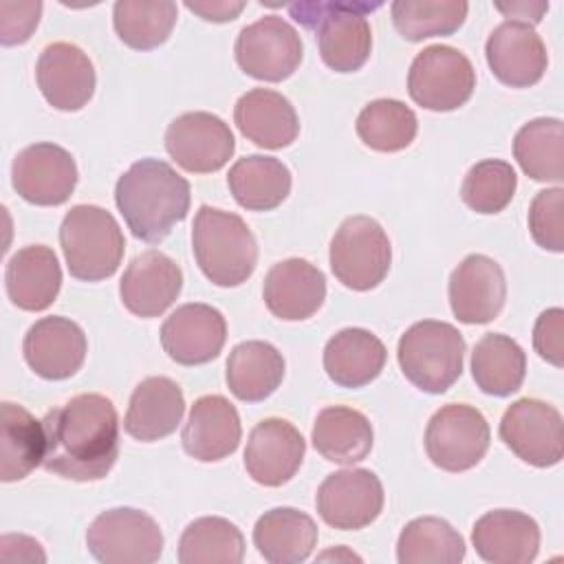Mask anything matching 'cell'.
Here are the masks:
<instances>
[{"mask_svg":"<svg viewBox=\"0 0 564 564\" xmlns=\"http://www.w3.org/2000/svg\"><path fill=\"white\" fill-rule=\"evenodd\" d=\"M46 471L93 482L110 474L119 456V419L115 403L97 392H84L42 419Z\"/></svg>","mask_w":564,"mask_h":564,"instance_id":"6da1fadb","label":"cell"},{"mask_svg":"<svg viewBox=\"0 0 564 564\" xmlns=\"http://www.w3.org/2000/svg\"><path fill=\"white\" fill-rule=\"evenodd\" d=\"M189 183L161 159H141L115 185V203L128 229L143 242H161L189 212Z\"/></svg>","mask_w":564,"mask_h":564,"instance_id":"7a4b0ae2","label":"cell"},{"mask_svg":"<svg viewBox=\"0 0 564 564\" xmlns=\"http://www.w3.org/2000/svg\"><path fill=\"white\" fill-rule=\"evenodd\" d=\"M192 251L203 275L216 286L247 282L258 264V242L247 223L209 205H200L194 216Z\"/></svg>","mask_w":564,"mask_h":564,"instance_id":"3957f363","label":"cell"},{"mask_svg":"<svg viewBox=\"0 0 564 564\" xmlns=\"http://www.w3.org/2000/svg\"><path fill=\"white\" fill-rule=\"evenodd\" d=\"M379 7V2H300L291 4L289 13L315 31L322 62L328 68L352 73L370 57L372 29L366 13Z\"/></svg>","mask_w":564,"mask_h":564,"instance_id":"277c9868","label":"cell"},{"mask_svg":"<svg viewBox=\"0 0 564 564\" xmlns=\"http://www.w3.org/2000/svg\"><path fill=\"white\" fill-rule=\"evenodd\" d=\"M59 245L68 273L84 282L115 275L126 251L117 218L99 205L70 207L59 225Z\"/></svg>","mask_w":564,"mask_h":564,"instance_id":"5b68a950","label":"cell"},{"mask_svg":"<svg viewBox=\"0 0 564 564\" xmlns=\"http://www.w3.org/2000/svg\"><path fill=\"white\" fill-rule=\"evenodd\" d=\"M465 339L447 322L412 324L397 344V359L405 379L430 394H443L463 375Z\"/></svg>","mask_w":564,"mask_h":564,"instance_id":"8992f818","label":"cell"},{"mask_svg":"<svg viewBox=\"0 0 564 564\" xmlns=\"http://www.w3.org/2000/svg\"><path fill=\"white\" fill-rule=\"evenodd\" d=\"M333 275L352 291L383 282L392 262L390 238L370 216H348L335 231L328 251Z\"/></svg>","mask_w":564,"mask_h":564,"instance_id":"52a82bcc","label":"cell"},{"mask_svg":"<svg viewBox=\"0 0 564 564\" xmlns=\"http://www.w3.org/2000/svg\"><path fill=\"white\" fill-rule=\"evenodd\" d=\"M474 88L476 70L469 57L454 46H425L410 64L408 93L425 110H456L469 101Z\"/></svg>","mask_w":564,"mask_h":564,"instance_id":"ba28073f","label":"cell"},{"mask_svg":"<svg viewBox=\"0 0 564 564\" xmlns=\"http://www.w3.org/2000/svg\"><path fill=\"white\" fill-rule=\"evenodd\" d=\"M90 555L101 564H152L163 553L159 522L141 509L101 511L86 531Z\"/></svg>","mask_w":564,"mask_h":564,"instance_id":"9c48e42d","label":"cell"},{"mask_svg":"<svg viewBox=\"0 0 564 564\" xmlns=\"http://www.w3.org/2000/svg\"><path fill=\"white\" fill-rule=\"evenodd\" d=\"M423 441L427 458L438 469L458 474L485 458L491 432L487 419L474 405L447 403L427 421Z\"/></svg>","mask_w":564,"mask_h":564,"instance_id":"30bf717a","label":"cell"},{"mask_svg":"<svg viewBox=\"0 0 564 564\" xmlns=\"http://www.w3.org/2000/svg\"><path fill=\"white\" fill-rule=\"evenodd\" d=\"M234 53L238 66L249 77L282 82L302 64L304 46L291 22L280 15H264L238 33Z\"/></svg>","mask_w":564,"mask_h":564,"instance_id":"8fae6325","label":"cell"},{"mask_svg":"<svg viewBox=\"0 0 564 564\" xmlns=\"http://www.w3.org/2000/svg\"><path fill=\"white\" fill-rule=\"evenodd\" d=\"M502 443L533 467H553L564 456V423L555 405L540 399L513 401L500 419Z\"/></svg>","mask_w":564,"mask_h":564,"instance_id":"7c38bea8","label":"cell"},{"mask_svg":"<svg viewBox=\"0 0 564 564\" xmlns=\"http://www.w3.org/2000/svg\"><path fill=\"white\" fill-rule=\"evenodd\" d=\"M319 518L339 531L372 524L383 509V485L370 469L350 467L328 474L315 494Z\"/></svg>","mask_w":564,"mask_h":564,"instance_id":"4fadbf2b","label":"cell"},{"mask_svg":"<svg viewBox=\"0 0 564 564\" xmlns=\"http://www.w3.org/2000/svg\"><path fill=\"white\" fill-rule=\"evenodd\" d=\"M165 150L185 172L212 174L229 163L236 141L231 128L220 117L194 110L178 115L167 126Z\"/></svg>","mask_w":564,"mask_h":564,"instance_id":"5bb4252c","label":"cell"},{"mask_svg":"<svg viewBox=\"0 0 564 564\" xmlns=\"http://www.w3.org/2000/svg\"><path fill=\"white\" fill-rule=\"evenodd\" d=\"M77 163L57 143H33L20 150L11 163L13 189L33 205L55 207L70 198L77 185Z\"/></svg>","mask_w":564,"mask_h":564,"instance_id":"9a60e30c","label":"cell"},{"mask_svg":"<svg viewBox=\"0 0 564 564\" xmlns=\"http://www.w3.org/2000/svg\"><path fill=\"white\" fill-rule=\"evenodd\" d=\"M159 335L172 361L181 366H203L220 355L227 339V322L218 308L189 302L170 313Z\"/></svg>","mask_w":564,"mask_h":564,"instance_id":"2e32d148","label":"cell"},{"mask_svg":"<svg viewBox=\"0 0 564 564\" xmlns=\"http://www.w3.org/2000/svg\"><path fill=\"white\" fill-rule=\"evenodd\" d=\"M449 306L463 324H487L496 319L507 300L502 267L482 253H469L449 275Z\"/></svg>","mask_w":564,"mask_h":564,"instance_id":"e0dca14e","label":"cell"},{"mask_svg":"<svg viewBox=\"0 0 564 564\" xmlns=\"http://www.w3.org/2000/svg\"><path fill=\"white\" fill-rule=\"evenodd\" d=\"M304 454L306 441L300 430L286 419L271 416L251 430L245 447V469L258 485L282 487L297 474Z\"/></svg>","mask_w":564,"mask_h":564,"instance_id":"ac0fdd59","label":"cell"},{"mask_svg":"<svg viewBox=\"0 0 564 564\" xmlns=\"http://www.w3.org/2000/svg\"><path fill=\"white\" fill-rule=\"evenodd\" d=\"M29 368L48 381L73 377L86 359L88 341L82 326L68 317L51 315L37 319L22 341Z\"/></svg>","mask_w":564,"mask_h":564,"instance_id":"d6986e66","label":"cell"},{"mask_svg":"<svg viewBox=\"0 0 564 564\" xmlns=\"http://www.w3.org/2000/svg\"><path fill=\"white\" fill-rule=\"evenodd\" d=\"M35 82L53 108L73 112L90 101L97 77L90 57L77 44L53 42L37 57Z\"/></svg>","mask_w":564,"mask_h":564,"instance_id":"ffe728a7","label":"cell"},{"mask_svg":"<svg viewBox=\"0 0 564 564\" xmlns=\"http://www.w3.org/2000/svg\"><path fill=\"white\" fill-rule=\"evenodd\" d=\"M181 289V267L159 249L134 256L119 282L121 302L137 317H159L176 302Z\"/></svg>","mask_w":564,"mask_h":564,"instance_id":"44dd1931","label":"cell"},{"mask_svg":"<svg viewBox=\"0 0 564 564\" xmlns=\"http://www.w3.org/2000/svg\"><path fill=\"white\" fill-rule=\"evenodd\" d=\"M485 57L496 79L511 88L538 84L549 66L546 46L535 29L513 20H505L489 33Z\"/></svg>","mask_w":564,"mask_h":564,"instance_id":"7402d4cb","label":"cell"},{"mask_svg":"<svg viewBox=\"0 0 564 564\" xmlns=\"http://www.w3.org/2000/svg\"><path fill=\"white\" fill-rule=\"evenodd\" d=\"M267 308L284 322L313 317L326 300L324 273L304 258H286L269 269L262 284Z\"/></svg>","mask_w":564,"mask_h":564,"instance_id":"603a6c76","label":"cell"},{"mask_svg":"<svg viewBox=\"0 0 564 564\" xmlns=\"http://www.w3.org/2000/svg\"><path fill=\"white\" fill-rule=\"evenodd\" d=\"M471 544L489 564H529L540 551V527L529 513L494 509L474 522Z\"/></svg>","mask_w":564,"mask_h":564,"instance_id":"cb8c5ba5","label":"cell"},{"mask_svg":"<svg viewBox=\"0 0 564 564\" xmlns=\"http://www.w3.org/2000/svg\"><path fill=\"white\" fill-rule=\"evenodd\" d=\"M240 436L242 425L234 403L223 394H205L194 401L181 441L192 458L216 463L238 449Z\"/></svg>","mask_w":564,"mask_h":564,"instance_id":"d4e9b609","label":"cell"},{"mask_svg":"<svg viewBox=\"0 0 564 564\" xmlns=\"http://www.w3.org/2000/svg\"><path fill=\"white\" fill-rule=\"evenodd\" d=\"M185 412L181 386L170 377H145L130 397L123 430L141 441L154 443L170 436Z\"/></svg>","mask_w":564,"mask_h":564,"instance_id":"484cf974","label":"cell"},{"mask_svg":"<svg viewBox=\"0 0 564 564\" xmlns=\"http://www.w3.org/2000/svg\"><path fill=\"white\" fill-rule=\"evenodd\" d=\"M234 121L251 143L280 150L300 134V119L291 101L269 88H251L236 101Z\"/></svg>","mask_w":564,"mask_h":564,"instance_id":"4316f807","label":"cell"},{"mask_svg":"<svg viewBox=\"0 0 564 564\" xmlns=\"http://www.w3.org/2000/svg\"><path fill=\"white\" fill-rule=\"evenodd\" d=\"M9 300L20 311L48 308L62 289V269L57 256L46 245H29L15 251L4 269Z\"/></svg>","mask_w":564,"mask_h":564,"instance_id":"83f0119b","label":"cell"},{"mask_svg":"<svg viewBox=\"0 0 564 564\" xmlns=\"http://www.w3.org/2000/svg\"><path fill=\"white\" fill-rule=\"evenodd\" d=\"M383 341L366 328H344L324 346V370L339 388H361L375 381L386 366Z\"/></svg>","mask_w":564,"mask_h":564,"instance_id":"f1b7e54d","label":"cell"},{"mask_svg":"<svg viewBox=\"0 0 564 564\" xmlns=\"http://www.w3.org/2000/svg\"><path fill=\"white\" fill-rule=\"evenodd\" d=\"M253 544L271 564H297L317 546V524L300 509L275 507L258 518Z\"/></svg>","mask_w":564,"mask_h":564,"instance_id":"f546056e","label":"cell"},{"mask_svg":"<svg viewBox=\"0 0 564 564\" xmlns=\"http://www.w3.org/2000/svg\"><path fill=\"white\" fill-rule=\"evenodd\" d=\"M311 441L322 458L355 465L370 454L375 432L364 412L348 405H328L317 412Z\"/></svg>","mask_w":564,"mask_h":564,"instance_id":"4dcf8cb0","label":"cell"},{"mask_svg":"<svg viewBox=\"0 0 564 564\" xmlns=\"http://www.w3.org/2000/svg\"><path fill=\"white\" fill-rule=\"evenodd\" d=\"M225 379L236 399L247 403L264 401L284 379V357L269 341H242L227 357Z\"/></svg>","mask_w":564,"mask_h":564,"instance_id":"1f68e13d","label":"cell"},{"mask_svg":"<svg viewBox=\"0 0 564 564\" xmlns=\"http://www.w3.org/2000/svg\"><path fill=\"white\" fill-rule=\"evenodd\" d=\"M227 185L240 207L269 212L282 205L291 194V172L275 156L249 154L229 167Z\"/></svg>","mask_w":564,"mask_h":564,"instance_id":"d6a6232c","label":"cell"},{"mask_svg":"<svg viewBox=\"0 0 564 564\" xmlns=\"http://www.w3.org/2000/svg\"><path fill=\"white\" fill-rule=\"evenodd\" d=\"M44 458V427L26 408L2 401L0 423V478L15 482L26 478Z\"/></svg>","mask_w":564,"mask_h":564,"instance_id":"836d02e7","label":"cell"},{"mask_svg":"<svg viewBox=\"0 0 564 564\" xmlns=\"http://www.w3.org/2000/svg\"><path fill=\"white\" fill-rule=\"evenodd\" d=\"M527 375L522 346L502 333L482 335L471 352V377L491 397H509L520 390Z\"/></svg>","mask_w":564,"mask_h":564,"instance_id":"e575fe53","label":"cell"},{"mask_svg":"<svg viewBox=\"0 0 564 564\" xmlns=\"http://www.w3.org/2000/svg\"><path fill=\"white\" fill-rule=\"evenodd\" d=\"M513 156L522 172L540 183L564 178V126L557 117H538L524 123L513 139Z\"/></svg>","mask_w":564,"mask_h":564,"instance_id":"d590c367","label":"cell"},{"mask_svg":"<svg viewBox=\"0 0 564 564\" xmlns=\"http://www.w3.org/2000/svg\"><path fill=\"white\" fill-rule=\"evenodd\" d=\"M463 557V535L436 516L410 520L397 540L399 564H458Z\"/></svg>","mask_w":564,"mask_h":564,"instance_id":"8d00e7d4","label":"cell"},{"mask_svg":"<svg viewBox=\"0 0 564 564\" xmlns=\"http://www.w3.org/2000/svg\"><path fill=\"white\" fill-rule=\"evenodd\" d=\"M178 18L172 0H117L112 7V24L123 44L134 51L161 46Z\"/></svg>","mask_w":564,"mask_h":564,"instance_id":"74e56055","label":"cell"},{"mask_svg":"<svg viewBox=\"0 0 564 564\" xmlns=\"http://www.w3.org/2000/svg\"><path fill=\"white\" fill-rule=\"evenodd\" d=\"M245 557V538L227 518L203 516L185 527L178 540L181 564H238Z\"/></svg>","mask_w":564,"mask_h":564,"instance_id":"f35d334b","label":"cell"},{"mask_svg":"<svg viewBox=\"0 0 564 564\" xmlns=\"http://www.w3.org/2000/svg\"><path fill=\"white\" fill-rule=\"evenodd\" d=\"M357 134L370 150L399 152L405 150L419 130L416 115L399 99H375L366 104L357 117Z\"/></svg>","mask_w":564,"mask_h":564,"instance_id":"ab89813d","label":"cell"},{"mask_svg":"<svg viewBox=\"0 0 564 564\" xmlns=\"http://www.w3.org/2000/svg\"><path fill=\"white\" fill-rule=\"evenodd\" d=\"M469 4L463 0H394L390 4L392 24L408 42L456 33Z\"/></svg>","mask_w":564,"mask_h":564,"instance_id":"60d3db41","label":"cell"},{"mask_svg":"<svg viewBox=\"0 0 564 564\" xmlns=\"http://www.w3.org/2000/svg\"><path fill=\"white\" fill-rule=\"evenodd\" d=\"M516 187L518 176L507 161L482 159L465 174L460 198L476 214H498L511 203Z\"/></svg>","mask_w":564,"mask_h":564,"instance_id":"b9f144b4","label":"cell"},{"mask_svg":"<svg viewBox=\"0 0 564 564\" xmlns=\"http://www.w3.org/2000/svg\"><path fill=\"white\" fill-rule=\"evenodd\" d=\"M529 231L533 240L553 253L564 251V189L549 187L535 194L529 207Z\"/></svg>","mask_w":564,"mask_h":564,"instance_id":"7bdbcfd3","label":"cell"},{"mask_svg":"<svg viewBox=\"0 0 564 564\" xmlns=\"http://www.w3.org/2000/svg\"><path fill=\"white\" fill-rule=\"evenodd\" d=\"M42 2H0V42L4 46L24 44L37 29Z\"/></svg>","mask_w":564,"mask_h":564,"instance_id":"ee69618b","label":"cell"},{"mask_svg":"<svg viewBox=\"0 0 564 564\" xmlns=\"http://www.w3.org/2000/svg\"><path fill=\"white\" fill-rule=\"evenodd\" d=\"M533 348L551 366L564 364V311L553 306L540 313L533 326Z\"/></svg>","mask_w":564,"mask_h":564,"instance_id":"f6af8a7d","label":"cell"},{"mask_svg":"<svg viewBox=\"0 0 564 564\" xmlns=\"http://www.w3.org/2000/svg\"><path fill=\"white\" fill-rule=\"evenodd\" d=\"M2 546V560L7 562H44L46 555L42 551V544L29 535L9 533L0 540Z\"/></svg>","mask_w":564,"mask_h":564,"instance_id":"bcb514c9","label":"cell"},{"mask_svg":"<svg viewBox=\"0 0 564 564\" xmlns=\"http://www.w3.org/2000/svg\"><path fill=\"white\" fill-rule=\"evenodd\" d=\"M185 7H187L192 13L200 15L203 20H207V22H231V20H236V18L242 13V9L247 7V2H231V0H229V2H227V0L192 2V0H187Z\"/></svg>","mask_w":564,"mask_h":564,"instance_id":"7dc6e473","label":"cell"},{"mask_svg":"<svg viewBox=\"0 0 564 564\" xmlns=\"http://www.w3.org/2000/svg\"><path fill=\"white\" fill-rule=\"evenodd\" d=\"M496 9L502 11L513 22L533 26L542 20L544 11H549V2H511V4H496Z\"/></svg>","mask_w":564,"mask_h":564,"instance_id":"c3c4849f","label":"cell"}]
</instances>
